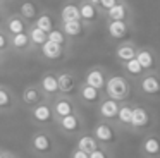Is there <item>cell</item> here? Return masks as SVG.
Instances as JSON below:
<instances>
[{
    "instance_id": "cell-1",
    "label": "cell",
    "mask_w": 160,
    "mask_h": 158,
    "mask_svg": "<svg viewBox=\"0 0 160 158\" xmlns=\"http://www.w3.org/2000/svg\"><path fill=\"white\" fill-rule=\"evenodd\" d=\"M28 146L36 158H55L60 151L59 139L50 129H36L29 136Z\"/></svg>"
},
{
    "instance_id": "cell-2",
    "label": "cell",
    "mask_w": 160,
    "mask_h": 158,
    "mask_svg": "<svg viewBox=\"0 0 160 158\" xmlns=\"http://www.w3.org/2000/svg\"><path fill=\"white\" fill-rule=\"evenodd\" d=\"M157 127V113L150 106L141 105V103H134V110H132V120H131V129L129 132L136 134V136H146V134L153 132Z\"/></svg>"
},
{
    "instance_id": "cell-3",
    "label": "cell",
    "mask_w": 160,
    "mask_h": 158,
    "mask_svg": "<svg viewBox=\"0 0 160 158\" xmlns=\"http://www.w3.org/2000/svg\"><path fill=\"white\" fill-rule=\"evenodd\" d=\"M103 96L114 100L117 103L129 101V96H131V81H128L122 74H112L110 72L107 77V82H105V88H103Z\"/></svg>"
},
{
    "instance_id": "cell-4",
    "label": "cell",
    "mask_w": 160,
    "mask_h": 158,
    "mask_svg": "<svg viewBox=\"0 0 160 158\" xmlns=\"http://www.w3.org/2000/svg\"><path fill=\"white\" fill-rule=\"evenodd\" d=\"M91 136L98 141L100 146H105L108 150H114L119 146L121 143V131L110 122H103L98 120L93 127H91Z\"/></svg>"
},
{
    "instance_id": "cell-5",
    "label": "cell",
    "mask_w": 160,
    "mask_h": 158,
    "mask_svg": "<svg viewBox=\"0 0 160 158\" xmlns=\"http://www.w3.org/2000/svg\"><path fill=\"white\" fill-rule=\"evenodd\" d=\"M57 129H59V134L67 139H74L76 141L81 134L86 132V119L81 112L72 113L69 117H64V119L57 120Z\"/></svg>"
},
{
    "instance_id": "cell-6",
    "label": "cell",
    "mask_w": 160,
    "mask_h": 158,
    "mask_svg": "<svg viewBox=\"0 0 160 158\" xmlns=\"http://www.w3.org/2000/svg\"><path fill=\"white\" fill-rule=\"evenodd\" d=\"M29 120H31L33 126H36L38 129H50L57 126V119L53 115L52 110V103L50 100H45L40 105L29 108Z\"/></svg>"
},
{
    "instance_id": "cell-7",
    "label": "cell",
    "mask_w": 160,
    "mask_h": 158,
    "mask_svg": "<svg viewBox=\"0 0 160 158\" xmlns=\"http://www.w3.org/2000/svg\"><path fill=\"white\" fill-rule=\"evenodd\" d=\"M138 91L143 98L152 100V101H160V72H148L143 74L136 81Z\"/></svg>"
},
{
    "instance_id": "cell-8",
    "label": "cell",
    "mask_w": 160,
    "mask_h": 158,
    "mask_svg": "<svg viewBox=\"0 0 160 158\" xmlns=\"http://www.w3.org/2000/svg\"><path fill=\"white\" fill-rule=\"evenodd\" d=\"M105 31L112 43H122V41L132 40L134 34V22L126 21H105Z\"/></svg>"
},
{
    "instance_id": "cell-9",
    "label": "cell",
    "mask_w": 160,
    "mask_h": 158,
    "mask_svg": "<svg viewBox=\"0 0 160 158\" xmlns=\"http://www.w3.org/2000/svg\"><path fill=\"white\" fill-rule=\"evenodd\" d=\"M55 74H57V82H59V95L76 98L78 89L81 86V81L76 72L69 71V69H60V71H55Z\"/></svg>"
},
{
    "instance_id": "cell-10",
    "label": "cell",
    "mask_w": 160,
    "mask_h": 158,
    "mask_svg": "<svg viewBox=\"0 0 160 158\" xmlns=\"http://www.w3.org/2000/svg\"><path fill=\"white\" fill-rule=\"evenodd\" d=\"M136 60L141 65L143 72H160V55L153 47H139L136 53Z\"/></svg>"
},
{
    "instance_id": "cell-11",
    "label": "cell",
    "mask_w": 160,
    "mask_h": 158,
    "mask_svg": "<svg viewBox=\"0 0 160 158\" xmlns=\"http://www.w3.org/2000/svg\"><path fill=\"white\" fill-rule=\"evenodd\" d=\"M50 103H52V110H53V115H55L57 120L79 112V105H78L76 98H71V96L59 95V96H55Z\"/></svg>"
},
{
    "instance_id": "cell-12",
    "label": "cell",
    "mask_w": 160,
    "mask_h": 158,
    "mask_svg": "<svg viewBox=\"0 0 160 158\" xmlns=\"http://www.w3.org/2000/svg\"><path fill=\"white\" fill-rule=\"evenodd\" d=\"M59 27L64 34L67 36V40L78 43V41H84L88 38V34L91 33V29L81 21H69V22H59Z\"/></svg>"
},
{
    "instance_id": "cell-13",
    "label": "cell",
    "mask_w": 160,
    "mask_h": 158,
    "mask_svg": "<svg viewBox=\"0 0 160 158\" xmlns=\"http://www.w3.org/2000/svg\"><path fill=\"white\" fill-rule=\"evenodd\" d=\"M105 21H126V22H134V10L128 0H119L110 10L103 14Z\"/></svg>"
},
{
    "instance_id": "cell-14",
    "label": "cell",
    "mask_w": 160,
    "mask_h": 158,
    "mask_svg": "<svg viewBox=\"0 0 160 158\" xmlns=\"http://www.w3.org/2000/svg\"><path fill=\"white\" fill-rule=\"evenodd\" d=\"M45 96H43L42 89H40L38 82H29L22 88L21 95H19V103H21L24 108H33V106L40 105L42 101H45Z\"/></svg>"
},
{
    "instance_id": "cell-15",
    "label": "cell",
    "mask_w": 160,
    "mask_h": 158,
    "mask_svg": "<svg viewBox=\"0 0 160 158\" xmlns=\"http://www.w3.org/2000/svg\"><path fill=\"white\" fill-rule=\"evenodd\" d=\"M108 74H110L108 69L103 67V65H91V67L86 69V72H84L83 82H84V84H88V86H91V88H95V89L103 91Z\"/></svg>"
},
{
    "instance_id": "cell-16",
    "label": "cell",
    "mask_w": 160,
    "mask_h": 158,
    "mask_svg": "<svg viewBox=\"0 0 160 158\" xmlns=\"http://www.w3.org/2000/svg\"><path fill=\"white\" fill-rule=\"evenodd\" d=\"M102 98H103V91L91 88V86L84 84V82L81 81V86H79L78 95H76L78 105L81 103V105L88 106V108H97V105L102 101Z\"/></svg>"
},
{
    "instance_id": "cell-17",
    "label": "cell",
    "mask_w": 160,
    "mask_h": 158,
    "mask_svg": "<svg viewBox=\"0 0 160 158\" xmlns=\"http://www.w3.org/2000/svg\"><path fill=\"white\" fill-rule=\"evenodd\" d=\"M38 53L42 55L43 60L50 62V64H62V62H66L69 58L71 52L64 50L62 47L52 43V41H45V45L38 50Z\"/></svg>"
},
{
    "instance_id": "cell-18",
    "label": "cell",
    "mask_w": 160,
    "mask_h": 158,
    "mask_svg": "<svg viewBox=\"0 0 160 158\" xmlns=\"http://www.w3.org/2000/svg\"><path fill=\"white\" fill-rule=\"evenodd\" d=\"M139 155L141 158H160V134L150 132L141 137L139 143Z\"/></svg>"
},
{
    "instance_id": "cell-19",
    "label": "cell",
    "mask_w": 160,
    "mask_h": 158,
    "mask_svg": "<svg viewBox=\"0 0 160 158\" xmlns=\"http://www.w3.org/2000/svg\"><path fill=\"white\" fill-rule=\"evenodd\" d=\"M78 5H79V19L81 22H84L90 29H93L100 19H103V14L98 10L97 5L90 2H84V0H78Z\"/></svg>"
},
{
    "instance_id": "cell-20",
    "label": "cell",
    "mask_w": 160,
    "mask_h": 158,
    "mask_svg": "<svg viewBox=\"0 0 160 158\" xmlns=\"http://www.w3.org/2000/svg\"><path fill=\"white\" fill-rule=\"evenodd\" d=\"M19 106V96L14 93V89L0 82V113H14Z\"/></svg>"
},
{
    "instance_id": "cell-21",
    "label": "cell",
    "mask_w": 160,
    "mask_h": 158,
    "mask_svg": "<svg viewBox=\"0 0 160 158\" xmlns=\"http://www.w3.org/2000/svg\"><path fill=\"white\" fill-rule=\"evenodd\" d=\"M38 86H40V89H42L43 96H45L47 100H50V101H52L55 96H59L57 74H55V71H52V69H48V71H45L42 74V77H40V81H38Z\"/></svg>"
},
{
    "instance_id": "cell-22",
    "label": "cell",
    "mask_w": 160,
    "mask_h": 158,
    "mask_svg": "<svg viewBox=\"0 0 160 158\" xmlns=\"http://www.w3.org/2000/svg\"><path fill=\"white\" fill-rule=\"evenodd\" d=\"M119 106H121V103L114 101V100L110 98H102V101L97 105V117L98 120H103V122H110L114 124L115 119H117V113H119Z\"/></svg>"
},
{
    "instance_id": "cell-23",
    "label": "cell",
    "mask_w": 160,
    "mask_h": 158,
    "mask_svg": "<svg viewBox=\"0 0 160 158\" xmlns=\"http://www.w3.org/2000/svg\"><path fill=\"white\" fill-rule=\"evenodd\" d=\"M138 48L139 45L132 40H128V41H122V43H117L114 48V57L115 60L121 64H126L129 60H134L136 58V53H138Z\"/></svg>"
},
{
    "instance_id": "cell-24",
    "label": "cell",
    "mask_w": 160,
    "mask_h": 158,
    "mask_svg": "<svg viewBox=\"0 0 160 158\" xmlns=\"http://www.w3.org/2000/svg\"><path fill=\"white\" fill-rule=\"evenodd\" d=\"M132 110H134V101H122L119 106V113L115 119L114 126L117 127L121 132H129L131 129V120H132Z\"/></svg>"
},
{
    "instance_id": "cell-25",
    "label": "cell",
    "mask_w": 160,
    "mask_h": 158,
    "mask_svg": "<svg viewBox=\"0 0 160 158\" xmlns=\"http://www.w3.org/2000/svg\"><path fill=\"white\" fill-rule=\"evenodd\" d=\"M28 27H29V24L26 22V21L22 19L18 12L9 14L7 19H5L4 24H2V29H4L9 36H16V34L28 33Z\"/></svg>"
},
{
    "instance_id": "cell-26",
    "label": "cell",
    "mask_w": 160,
    "mask_h": 158,
    "mask_svg": "<svg viewBox=\"0 0 160 158\" xmlns=\"http://www.w3.org/2000/svg\"><path fill=\"white\" fill-rule=\"evenodd\" d=\"M33 26H36L38 29H42L43 33L48 34L52 29H55V27L59 26V17H57V14L53 12V10L42 9V12H40L38 19L33 22Z\"/></svg>"
},
{
    "instance_id": "cell-27",
    "label": "cell",
    "mask_w": 160,
    "mask_h": 158,
    "mask_svg": "<svg viewBox=\"0 0 160 158\" xmlns=\"http://www.w3.org/2000/svg\"><path fill=\"white\" fill-rule=\"evenodd\" d=\"M59 22H69V21H81L79 19V5L78 0H64V3L60 5L59 12Z\"/></svg>"
},
{
    "instance_id": "cell-28",
    "label": "cell",
    "mask_w": 160,
    "mask_h": 158,
    "mask_svg": "<svg viewBox=\"0 0 160 158\" xmlns=\"http://www.w3.org/2000/svg\"><path fill=\"white\" fill-rule=\"evenodd\" d=\"M40 12H42V7L36 2H33V0H24V2H21L19 3V9H18V14L29 24V26L38 19Z\"/></svg>"
},
{
    "instance_id": "cell-29",
    "label": "cell",
    "mask_w": 160,
    "mask_h": 158,
    "mask_svg": "<svg viewBox=\"0 0 160 158\" xmlns=\"http://www.w3.org/2000/svg\"><path fill=\"white\" fill-rule=\"evenodd\" d=\"M74 148H76V150H79V151H83L84 155H88V156H90L93 151H97L98 148H100V144H98V141L91 136V132H88V131H86V132L81 134V136L76 139Z\"/></svg>"
},
{
    "instance_id": "cell-30",
    "label": "cell",
    "mask_w": 160,
    "mask_h": 158,
    "mask_svg": "<svg viewBox=\"0 0 160 158\" xmlns=\"http://www.w3.org/2000/svg\"><path fill=\"white\" fill-rule=\"evenodd\" d=\"M11 50L18 55H29L31 53V43H29L28 33L11 36Z\"/></svg>"
},
{
    "instance_id": "cell-31",
    "label": "cell",
    "mask_w": 160,
    "mask_h": 158,
    "mask_svg": "<svg viewBox=\"0 0 160 158\" xmlns=\"http://www.w3.org/2000/svg\"><path fill=\"white\" fill-rule=\"evenodd\" d=\"M121 69H122V76H124L128 81H131V82H136L143 74H145L143 69H141V65L138 64L136 58H134V60L126 62V64H121Z\"/></svg>"
},
{
    "instance_id": "cell-32",
    "label": "cell",
    "mask_w": 160,
    "mask_h": 158,
    "mask_svg": "<svg viewBox=\"0 0 160 158\" xmlns=\"http://www.w3.org/2000/svg\"><path fill=\"white\" fill-rule=\"evenodd\" d=\"M28 38H29V43H31V53H36V52L45 45L47 33H43L42 29H38L36 26L31 24V26L28 27Z\"/></svg>"
},
{
    "instance_id": "cell-33",
    "label": "cell",
    "mask_w": 160,
    "mask_h": 158,
    "mask_svg": "<svg viewBox=\"0 0 160 158\" xmlns=\"http://www.w3.org/2000/svg\"><path fill=\"white\" fill-rule=\"evenodd\" d=\"M47 41H52V43L59 45V47H62L64 50H67V52H71V53H72L74 43L67 40V36L62 33V31H60V27H59V26H57L55 29H52L48 34H47Z\"/></svg>"
},
{
    "instance_id": "cell-34",
    "label": "cell",
    "mask_w": 160,
    "mask_h": 158,
    "mask_svg": "<svg viewBox=\"0 0 160 158\" xmlns=\"http://www.w3.org/2000/svg\"><path fill=\"white\" fill-rule=\"evenodd\" d=\"M11 53H12V50H11V36L0 27V55H2L4 58H7Z\"/></svg>"
},
{
    "instance_id": "cell-35",
    "label": "cell",
    "mask_w": 160,
    "mask_h": 158,
    "mask_svg": "<svg viewBox=\"0 0 160 158\" xmlns=\"http://www.w3.org/2000/svg\"><path fill=\"white\" fill-rule=\"evenodd\" d=\"M90 158H115V151L114 150H108L105 146H100L97 151L90 155Z\"/></svg>"
},
{
    "instance_id": "cell-36",
    "label": "cell",
    "mask_w": 160,
    "mask_h": 158,
    "mask_svg": "<svg viewBox=\"0 0 160 158\" xmlns=\"http://www.w3.org/2000/svg\"><path fill=\"white\" fill-rule=\"evenodd\" d=\"M117 2H119V0H98V2H97V7H98V10H100L102 14H105L107 10H110Z\"/></svg>"
},
{
    "instance_id": "cell-37",
    "label": "cell",
    "mask_w": 160,
    "mask_h": 158,
    "mask_svg": "<svg viewBox=\"0 0 160 158\" xmlns=\"http://www.w3.org/2000/svg\"><path fill=\"white\" fill-rule=\"evenodd\" d=\"M9 14H11V12H9L7 5L0 2V27H2V24H4V21H5V19H7Z\"/></svg>"
},
{
    "instance_id": "cell-38",
    "label": "cell",
    "mask_w": 160,
    "mask_h": 158,
    "mask_svg": "<svg viewBox=\"0 0 160 158\" xmlns=\"http://www.w3.org/2000/svg\"><path fill=\"white\" fill-rule=\"evenodd\" d=\"M69 158H90V156H88V155H84L83 151H79V150H76V148H72V151H71Z\"/></svg>"
},
{
    "instance_id": "cell-39",
    "label": "cell",
    "mask_w": 160,
    "mask_h": 158,
    "mask_svg": "<svg viewBox=\"0 0 160 158\" xmlns=\"http://www.w3.org/2000/svg\"><path fill=\"white\" fill-rule=\"evenodd\" d=\"M2 158H21V156H19V155H16L14 151H11V150H4Z\"/></svg>"
},
{
    "instance_id": "cell-40",
    "label": "cell",
    "mask_w": 160,
    "mask_h": 158,
    "mask_svg": "<svg viewBox=\"0 0 160 158\" xmlns=\"http://www.w3.org/2000/svg\"><path fill=\"white\" fill-rule=\"evenodd\" d=\"M5 60H7V58H4V57H2V55H0V69L4 67V64H5Z\"/></svg>"
},
{
    "instance_id": "cell-41",
    "label": "cell",
    "mask_w": 160,
    "mask_h": 158,
    "mask_svg": "<svg viewBox=\"0 0 160 158\" xmlns=\"http://www.w3.org/2000/svg\"><path fill=\"white\" fill-rule=\"evenodd\" d=\"M84 2H90V3H93V5H97L98 0H84Z\"/></svg>"
},
{
    "instance_id": "cell-42",
    "label": "cell",
    "mask_w": 160,
    "mask_h": 158,
    "mask_svg": "<svg viewBox=\"0 0 160 158\" xmlns=\"http://www.w3.org/2000/svg\"><path fill=\"white\" fill-rule=\"evenodd\" d=\"M0 2H2V3H5V5H7V3H9V2H12V0H0Z\"/></svg>"
},
{
    "instance_id": "cell-43",
    "label": "cell",
    "mask_w": 160,
    "mask_h": 158,
    "mask_svg": "<svg viewBox=\"0 0 160 158\" xmlns=\"http://www.w3.org/2000/svg\"><path fill=\"white\" fill-rule=\"evenodd\" d=\"M2 155H4V148H0V158H2Z\"/></svg>"
}]
</instances>
